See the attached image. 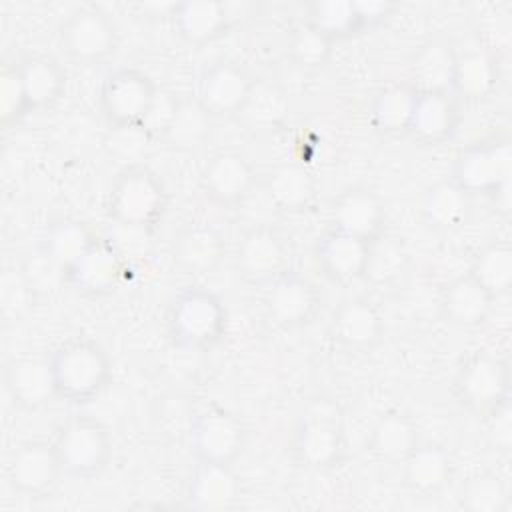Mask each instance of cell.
I'll return each mask as SVG.
<instances>
[{"instance_id":"1","label":"cell","mask_w":512,"mask_h":512,"mask_svg":"<svg viewBox=\"0 0 512 512\" xmlns=\"http://www.w3.org/2000/svg\"><path fill=\"white\" fill-rule=\"evenodd\" d=\"M50 366L58 398L72 404L98 398L112 374L106 350L90 338H70L58 344L50 354Z\"/></svg>"},{"instance_id":"2","label":"cell","mask_w":512,"mask_h":512,"mask_svg":"<svg viewBox=\"0 0 512 512\" xmlns=\"http://www.w3.org/2000/svg\"><path fill=\"white\" fill-rule=\"evenodd\" d=\"M512 150L504 138L474 142L458 152L450 180L468 196H488L502 214L510 210Z\"/></svg>"},{"instance_id":"3","label":"cell","mask_w":512,"mask_h":512,"mask_svg":"<svg viewBox=\"0 0 512 512\" xmlns=\"http://www.w3.org/2000/svg\"><path fill=\"white\" fill-rule=\"evenodd\" d=\"M106 208L110 218L122 226L152 228L168 208V190L152 168L130 164L116 174Z\"/></svg>"},{"instance_id":"4","label":"cell","mask_w":512,"mask_h":512,"mask_svg":"<svg viewBox=\"0 0 512 512\" xmlns=\"http://www.w3.org/2000/svg\"><path fill=\"white\" fill-rule=\"evenodd\" d=\"M228 324V312L220 296L206 288L182 290L168 310V332L172 340L190 350H206L216 346Z\"/></svg>"},{"instance_id":"5","label":"cell","mask_w":512,"mask_h":512,"mask_svg":"<svg viewBox=\"0 0 512 512\" xmlns=\"http://www.w3.org/2000/svg\"><path fill=\"white\" fill-rule=\"evenodd\" d=\"M292 450L304 468L326 470L344 454V428L338 408L328 400H312L296 420Z\"/></svg>"},{"instance_id":"6","label":"cell","mask_w":512,"mask_h":512,"mask_svg":"<svg viewBox=\"0 0 512 512\" xmlns=\"http://www.w3.org/2000/svg\"><path fill=\"white\" fill-rule=\"evenodd\" d=\"M62 470L72 478H94L112 458V436L108 428L92 416H72L52 440Z\"/></svg>"},{"instance_id":"7","label":"cell","mask_w":512,"mask_h":512,"mask_svg":"<svg viewBox=\"0 0 512 512\" xmlns=\"http://www.w3.org/2000/svg\"><path fill=\"white\" fill-rule=\"evenodd\" d=\"M456 400L476 416H488L502 404L510 402V368L490 354H470L454 376Z\"/></svg>"},{"instance_id":"8","label":"cell","mask_w":512,"mask_h":512,"mask_svg":"<svg viewBox=\"0 0 512 512\" xmlns=\"http://www.w3.org/2000/svg\"><path fill=\"white\" fill-rule=\"evenodd\" d=\"M58 40L72 62L96 66L114 56L118 48V30L104 10L96 6H80L62 22Z\"/></svg>"},{"instance_id":"9","label":"cell","mask_w":512,"mask_h":512,"mask_svg":"<svg viewBox=\"0 0 512 512\" xmlns=\"http://www.w3.org/2000/svg\"><path fill=\"white\" fill-rule=\"evenodd\" d=\"M156 92L158 86L146 72L138 68H116L100 86V112L114 130L138 128Z\"/></svg>"},{"instance_id":"10","label":"cell","mask_w":512,"mask_h":512,"mask_svg":"<svg viewBox=\"0 0 512 512\" xmlns=\"http://www.w3.org/2000/svg\"><path fill=\"white\" fill-rule=\"evenodd\" d=\"M234 266L240 278L252 286H268L290 270V246L286 238L270 226L246 230L234 252Z\"/></svg>"},{"instance_id":"11","label":"cell","mask_w":512,"mask_h":512,"mask_svg":"<svg viewBox=\"0 0 512 512\" xmlns=\"http://www.w3.org/2000/svg\"><path fill=\"white\" fill-rule=\"evenodd\" d=\"M246 446V428L224 408L200 412L190 426V448L198 462L232 464Z\"/></svg>"},{"instance_id":"12","label":"cell","mask_w":512,"mask_h":512,"mask_svg":"<svg viewBox=\"0 0 512 512\" xmlns=\"http://www.w3.org/2000/svg\"><path fill=\"white\" fill-rule=\"evenodd\" d=\"M6 476L10 486L28 498L48 496L64 476L54 442H22L8 460Z\"/></svg>"},{"instance_id":"13","label":"cell","mask_w":512,"mask_h":512,"mask_svg":"<svg viewBox=\"0 0 512 512\" xmlns=\"http://www.w3.org/2000/svg\"><path fill=\"white\" fill-rule=\"evenodd\" d=\"M254 82L250 72L238 62L220 60L202 70L194 98L212 118L238 116Z\"/></svg>"},{"instance_id":"14","label":"cell","mask_w":512,"mask_h":512,"mask_svg":"<svg viewBox=\"0 0 512 512\" xmlns=\"http://www.w3.org/2000/svg\"><path fill=\"white\" fill-rule=\"evenodd\" d=\"M256 182L254 166L246 156L234 150H222L208 158L200 172L204 194L224 208L242 204Z\"/></svg>"},{"instance_id":"15","label":"cell","mask_w":512,"mask_h":512,"mask_svg":"<svg viewBox=\"0 0 512 512\" xmlns=\"http://www.w3.org/2000/svg\"><path fill=\"white\" fill-rule=\"evenodd\" d=\"M122 274L124 262L116 246L106 238H96L90 248L64 270V280L78 294L94 298L114 292Z\"/></svg>"},{"instance_id":"16","label":"cell","mask_w":512,"mask_h":512,"mask_svg":"<svg viewBox=\"0 0 512 512\" xmlns=\"http://www.w3.org/2000/svg\"><path fill=\"white\" fill-rule=\"evenodd\" d=\"M320 304V294L308 278L288 270L266 286L264 308L268 318L282 328L308 324Z\"/></svg>"},{"instance_id":"17","label":"cell","mask_w":512,"mask_h":512,"mask_svg":"<svg viewBox=\"0 0 512 512\" xmlns=\"http://www.w3.org/2000/svg\"><path fill=\"white\" fill-rule=\"evenodd\" d=\"M460 126V100L448 90L416 92L408 134L426 144L440 146L454 138Z\"/></svg>"},{"instance_id":"18","label":"cell","mask_w":512,"mask_h":512,"mask_svg":"<svg viewBox=\"0 0 512 512\" xmlns=\"http://www.w3.org/2000/svg\"><path fill=\"white\" fill-rule=\"evenodd\" d=\"M386 210L380 196L370 188H348L330 206V228L372 242L384 232Z\"/></svg>"},{"instance_id":"19","label":"cell","mask_w":512,"mask_h":512,"mask_svg":"<svg viewBox=\"0 0 512 512\" xmlns=\"http://www.w3.org/2000/svg\"><path fill=\"white\" fill-rule=\"evenodd\" d=\"M4 384L12 402L22 410H40L58 396L50 358L42 356L12 358L4 368Z\"/></svg>"},{"instance_id":"20","label":"cell","mask_w":512,"mask_h":512,"mask_svg":"<svg viewBox=\"0 0 512 512\" xmlns=\"http://www.w3.org/2000/svg\"><path fill=\"white\" fill-rule=\"evenodd\" d=\"M242 482L232 464L198 462L186 484V500L196 510H228L236 506Z\"/></svg>"},{"instance_id":"21","label":"cell","mask_w":512,"mask_h":512,"mask_svg":"<svg viewBox=\"0 0 512 512\" xmlns=\"http://www.w3.org/2000/svg\"><path fill=\"white\" fill-rule=\"evenodd\" d=\"M330 328L338 344L350 350H370L384 336V318L368 298L352 296L338 304Z\"/></svg>"},{"instance_id":"22","label":"cell","mask_w":512,"mask_h":512,"mask_svg":"<svg viewBox=\"0 0 512 512\" xmlns=\"http://www.w3.org/2000/svg\"><path fill=\"white\" fill-rule=\"evenodd\" d=\"M226 252L222 234L204 222H190L180 228L172 242L174 264L186 274H208L218 268Z\"/></svg>"},{"instance_id":"23","label":"cell","mask_w":512,"mask_h":512,"mask_svg":"<svg viewBox=\"0 0 512 512\" xmlns=\"http://www.w3.org/2000/svg\"><path fill=\"white\" fill-rule=\"evenodd\" d=\"M368 250V240L330 228L316 244V262L332 282L348 284L364 276Z\"/></svg>"},{"instance_id":"24","label":"cell","mask_w":512,"mask_h":512,"mask_svg":"<svg viewBox=\"0 0 512 512\" xmlns=\"http://www.w3.org/2000/svg\"><path fill=\"white\" fill-rule=\"evenodd\" d=\"M494 296L472 276L462 274L448 282L440 296V312L444 320L458 328H478L492 312Z\"/></svg>"},{"instance_id":"25","label":"cell","mask_w":512,"mask_h":512,"mask_svg":"<svg viewBox=\"0 0 512 512\" xmlns=\"http://www.w3.org/2000/svg\"><path fill=\"white\" fill-rule=\"evenodd\" d=\"M472 196H468L454 180L442 178L430 184L420 200V214L428 228L436 232L460 230L472 212Z\"/></svg>"},{"instance_id":"26","label":"cell","mask_w":512,"mask_h":512,"mask_svg":"<svg viewBox=\"0 0 512 512\" xmlns=\"http://www.w3.org/2000/svg\"><path fill=\"white\" fill-rule=\"evenodd\" d=\"M170 20L174 32L188 44H208L220 38L230 22L228 8L214 0H188L172 4Z\"/></svg>"},{"instance_id":"27","label":"cell","mask_w":512,"mask_h":512,"mask_svg":"<svg viewBox=\"0 0 512 512\" xmlns=\"http://www.w3.org/2000/svg\"><path fill=\"white\" fill-rule=\"evenodd\" d=\"M16 64L26 90L30 112L48 110L62 98L68 76L54 56L34 52L26 54Z\"/></svg>"},{"instance_id":"28","label":"cell","mask_w":512,"mask_h":512,"mask_svg":"<svg viewBox=\"0 0 512 512\" xmlns=\"http://www.w3.org/2000/svg\"><path fill=\"white\" fill-rule=\"evenodd\" d=\"M402 482L416 496H436L452 478V458L440 444H418L400 464Z\"/></svg>"},{"instance_id":"29","label":"cell","mask_w":512,"mask_h":512,"mask_svg":"<svg viewBox=\"0 0 512 512\" xmlns=\"http://www.w3.org/2000/svg\"><path fill=\"white\" fill-rule=\"evenodd\" d=\"M498 78L500 68L496 56L486 48H472L456 54L450 92L458 100L480 102L496 90Z\"/></svg>"},{"instance_id":"30","label":"cell","mask_w":512,"mask_h":512,"mask_svg":"<svg viewBox=\"0 0 512 512\" xmlns=\"http://www.w3.org/2000/svg\"><path fill=\"white\" fill-rule=\"evenodd\" d=\"M418 444L420 434L416 422L400 410L384 412L368 436L370 454L388 464H402Z\"/></svg>"},{"instance_id":"31","label":"cell","mask_w":512,"mask_h":512,"mask_svg":"<svg viewBox=\"0 0 512 512\" xmlns=\"http://www.w3.org/2000/svg\"><path fill=\"white\" fill-rule=\"evenodd\" d=\"M264 190L278 210L300 212L312 202L316 182L304 164L280 162L266 172Z\"/></svg>"},{"instance_id":"32","label":"cell","mask_w":512,"mask_h":512,"mask_svg":"<svg viewBox=\"0 0 512 512\" xmlns=\"http://www.w3.org/2000/svg\"><path fill=\"white\" fill-rule=\"evenodd\" d=\"M96 238L98 236H94L88 224L74 218H62L46 228L40 240V250L42 256L64 274V270L70 268Z\"/></svg>"},{"instance_id":"33","label":"cell","mask_w":512,"mask_h":512,"mask_svg":"<svg viewBox=\"0 0 512 512\" xmlns=\"http://www.w3.org/2000/svg\"><path fill=\"white\" fill-rule=\"evenodd\" d=\"M456 52L442 40L422 44L410 62V86L416 92L448 90L452 86Z\"/></svg>"},{"instance_id":"34","label":"cell","mask_w":512,"mask_h":512,"mask_svg":"<svg viewBox=\"0 0 512 512\" xmlns=\"http://www.w3.org/2000/svg\"><path fill=\"white\" fill-rule=\"evenodd\" d=\"M416 90L406 84L384 86L370 104V124L386 136L408 134Z\"/></svg>"},{"instance_id":"35","label":"cell","mask_w":512,"mask_h":512,"mask_svg":"<svg viewBox=\"0 0 512 512\" xmlns=\"http://www.w3.org/2000/svg\"><path fill=\"white\" fill-rule=\"evenodd\" d=\"M494 298L508 294L512 286V248L504 240L484 244L468 270Z\"/></svg>"},{"instance_id":"36","label":"cell","mask_w":512,"mask_h":512,"mask_svg":"<svg viewBox=\"0 0 512 512\" xmlns=\"http://www.w3.org/2000/svg\"><path fill=\"white\" fill-rule=\"evenodd\" d=\"M212 116L196 98H182L178 110L164 134V142L178 150H194L202 146L210 134Z\"/></svg>"},{"instance_id":"37","label":"cell","mask_w":512,"mask_h":512,"mask_svg":"<svg viewBox=\"0 0 512 512\" xmlns=\"http://www.w3.org/2000/svg\"><path fill=\"white\" fill-rule=\"evenodd\" d=\"M288 106V96L278 84L256 80L238 118H242L246 126L254 130L274 128L284 120Z\"/></svg>"},{"instance_id":"38","label":"cell","mask_w":512,"mask_h":512,"mask_svg":"<svg viewBox=\"0 0 512 512\" xmlns=\"http://www.w3.org/2000/svg\"><path fill=\"white\" fill-rule=\"evenodd\" d=\"M306 24L320 30L332 42L362 32L354 2L348 0H314L306 6Z\"/></svg>"},{"instance_id":"39","label":"cell","mask_w":512,"mask_h":512,"mask_svg":"<svg viewBox=\"0 0 512 512\" xmlns=\"http://www.w3.org/2000/svg\"><path fill=\"white\" fill-rule=\"evenodd\" d=\"M458 504L468 512H502L508 506L506 482L494 472H478L460 486Z\"/></svg>"},{"instance_id":"40","label":"cell","mask_w":512,"mask_h":512,"mask_svg":"<svg viewBox=\"0 0 512 512\" xmlns=\"http://www.w3.org/2000/svg\"><path fill=\"white\" fill-rule=\"evenodd\" d=\"M332 40L310 24H300L288 38V54L294 64L306 70H318L332 56Z\"/></svg>"},{"instance_id":"41","label":"cell","mask_w":512,"mask_h":512,"mask_svg":"<svg viewBox=\"0 0 512 512\" xmlns=\"http://www.w3.org/2000/svg\"><path fill=\"white\" fill-rule=\"evenodd\" d=\"M404 264H406V252L402 242L382 232L378 238L370 242L364 276L372 278L374 282H388L404 270Z\"/></svg>"},{"instance_id":"42","label":"cell","mask_w":512,"mask_h":512,"mask_svg":"<svg viewBox=\"0 0 512 512\" xmlns=\"http://www.w3.org/2000/svg\"><path fill=\"white\" fill-rule=\"evenodd\" d=\"M30 112L26 90L16 62H6L0 72V122L4 128L18 124Z\"/></svg>"},{"instance_id":"43","label":"cell","mask_w":512,"mask_h":512,"mask_svg":"<svg viewBox=\"0 0 512 512\" xmlns=\"http://www.w3.org/2000/svg\"><path fill=\"white\" fill-rule=\"evenodd\" d=\"M178 104H180V96L174 94V92H168V90H160L156 92L146 116L142 118L140 126L136 128L140 134L144 136H150V138H158L162 140L176 110H178Z\"/></svg>"},{"instance_id":"44","label":"cell","mask_w":512,"mask_h":512,"mask_svg":"<svg viewBox=\"0 0 512 512\" xmlns=\"http://www.w3.org/2000/svg\"><path fill=\"white\" fill-rule=\"evenodd\" d=\"M32 282L28 280L24 270L12 268L6 270L2 276V308L4 314L18 316L22 310L28 308L32 296Z\"/></svg>"},{"instance_id":"45","label":"cell","mask_w":512,"mask_h":512,"mask_svg":"<svg viewBox=\"0 0 512 512\" xmlns=\"http://www.w3.org/2000/svg\"><path fill=\"white\" fill-rule=\"evenodd\" d=\"M398 6L390 0H364V2H354V10H356V16H358V22H360V28L366 30V28H374L378 26L380 22H384L388 16L394 14Z\"/></svg>"},{"instance_id":"46","label":"cell","mask_w":512,"mask_h":512,"mask_svg":"<svg viewBox=\"0 0 512 512\" xmlns=\"http://www.w3.org/2000/svg\"><path fill=\"white\" fill-rule=\"evenodd\" d=\"M490 426H492V434L496 436V448L498 450H508L512 444V422H510V402L502 404L500 408H496L492 414L486 416Z\"/></svg>"}]
</instances>
